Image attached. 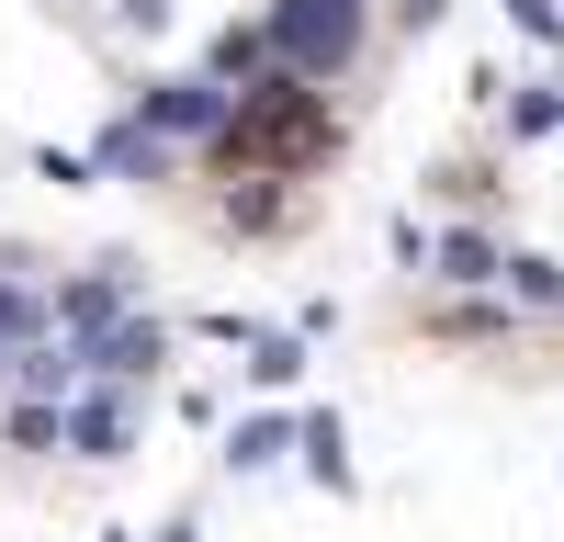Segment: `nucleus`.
Masks as SVG:
<instances>
[{
	"label": "nucleus",
	"instance_id": "obj_1",
	"mask_svg": "<svg viewBox=\"0 0 564 542\" xmlns=\"http://www.w3.org/2000/svg\"><path fill=\"white\" fill-rule=\"evenodd\" d=\"M316 148H327V90L282 79V68H260L238 102H226V136H215L226 170H305Z\"/></svg>",
	"mask_w": 564,
	"mask_h": 542
},
{
	"label": "nucleus",
	"instance_id": "obj_2",
	"mask_svg": "<svg viewBox=\"0 0 564 542\" xmlns=\"http://www.w3.org/2000/svg\"><path fill=\"white\" fill-rule=\"evenodd\" d=\"M260 45H271V68L282 79H339L361 57V0H271L260 12Z\"/></svg>",
	"mask_w": 564,
	"mask_h": 542
},
{
	"label": "nucleus",
	"instance_id": "obj_3",
	"mask_svg": "<svg viewBox=\"0 0 564 542\" xmlns=\"http://www.w3.org/2000/svg\"><path fill=\"white\" fill-rule=\"evenodd\" d=\"M124 441H135V384H68V395H57V452L113 464Z\"/></svg>",
	"mask_w": 564,
	"mask_h": 542
},
{
	"label": "nucleus",
	"instance_id": "obj_4",
	"mask_svg": "<svg viewBox=\"0 0 564 542\" xmlns=\"http://www.w3.org/2000/svg\"><path fill=\"white\" fill-rule=\"evenodd\" d=\"M226 102H238V90H215V79H159L148 102H135V124H148L159 148H215V136H226Z\"/></svg>",
	"mask_w": 564,
	"mask_h": 542
},
{
	"label": "nucleus",
	"instance_id": "obj_5",
	"mask_svg": "<svg viewBox=\"0 0 564 542\" xmlns=\"http://www.w3.org/2000/svg\"><path fill=\"white\" fill-rule=\"evenodd\" d=\"M159 361H170V328H159V316H135V305L113 316V328L79 339V373H102V384H148Z\"/></svg>",
	"mask_w": 564,
	"mask_h": 542
},
{
	"label": "nucleus",
	"instance_id": "obj_6",
	"mask_svg": "<svg viewBox=\"0 0 564 542\" xmlns=\"http://www.w3.org/2000/svg\"><path fill=\"white\" fill-rule=\"evenodd\" d=\"M124 305H135V283H124V260H102V271H79V283H57V294H45V328H57V339L79 350L90 328H113Z\"/></svg>",
	"mask_w": 564,
	"mask_h": 542
},
{
	"label": "nucleus",
	"instance_id": "obj_7",
	"mask_svg": "<svg viewBox=\"0 0 564 542\" xmlns=\"http://www.w3.org/2000/svg\"><path fill=\"white\" fill-rule=\"evenodd\" d=\"M497 260H508V249L486 238V226H452V238H430V271H441L452 294H486V283H497Z\"/></svg>",
	"mask_w": 564,
	"mask_h": 542
},
{
	"label": "nucleus",
	"instance_id": "obj_8",
	"mask_svg": "<svg viewBox=\"0 0 564 542\" xmlns=\"http://www.w3.org/2000/svg\"><path fill=\"white\" fill-rule=\"evenodd\" d=\"M90 170H102V181H170V148H159V136L148 124H102V148H90Z\"/></svg>",
	"mask_w": 564,
	"mask_h": 542
},
{
	"label": "nucleus",
	"instance_id": "obj_9",
	"mask_svg": "<svg viewBox=\"0 0 564 542\" xmlns=\"http://www.w3.org/2000/svg\"><path fill=\"white\" fill-rule=\"evenodd\" d=\"M12 373H23L34 406H57V395L79 384V350H68V339H23V350H12Z\"/></svg>",
	"mask_w": 564,
	"mask_h": 542
},
{
	"label": "nucleus",
	"instance_id": "obj_10",
	"mask_svg": "<svg viewBox=\"0 0 564 542\" xmlns=\"http://www.w3.org/2000/svg\"><path fill=\"white\" fill-rule=\"evenodd\" d=\"M294 452H305V475H316L327 497H350V441H339V419H327V406H316V419H294Z\"/></svg>",
	"mask_w": 564,
	"mask_h": 542
},
{
	"label": "nucleus",
	"instance_id": "obj_11",
	"mask_svg": "<svg viewBox=\"0 0 564 542\" xmlns=\"http://www.w3.org/2000/svg\"><path fill=\"white\" fill-rule=\"evenodd\" d=\"M260 68H271V45H260V23H226V34H215V57H204V79H215V90H249Z\"/></svg>",
	"mask_w": 564,
	"mask_h": 542
},
{
	"label": "nucleus",
	"instance_id": "obj_12",
	"mask_svg": "<svg viewBox=\"0 0 564 542\" xmlns=\"http://www.w3.org/2000/svg\"><path fill=\"white\" fill-rule=\"evenodd\" d=\"M282 452H294V419H238V430H226V464H238V475L282 464Z\"/></svg>",
	"mask_w": 564,
	"mask_h": 542
},
{
	"label": "nucleus",
	"instance_id": "obj_13",
	"mask_svg": "<svg viewBox=\"0 0 564 542\" xmlns=\"http://www.w3.org/2000/svg\"><path fill=\"white\" fill-rule=\"evenodd\" d=\"M238 350H249V384H294V373H305V339H294V328H249Z\"/></svg>",
	"mask_w": 564,
	"mask_h": 542
},
{
	"label": "nucleus",
	"instance_id": "obj_14",
	"mask_svg": "<svg viewBox=\"0 0 564 542\" xmlns=\"http://www.w3.org/2000/svg\"><path fill=\"white\" fill-rule=\"evenodd\" d=\"M23 339H45V294H23L12 271H0V361H12Z\"/></svg>",
	"mask_w": 564,
	"mask_h": 542
},
{
	"label": "nucleus",
	"instance_id": "obj_15",
	"mask_svg": "<svg viewBox=\"0 0 564 542\" xmlns=\"http://www.w3.org/2000/svg\"><path fill=\"white\" fill-rule=\"evenodd\" d=\"M497 283L520 305H564V260H497Z\"/></svg>",
	"mask_w": 564,
	"mask_h": 542
},
{
	"label": "nucleus",
	"instance_id": "obj_16",
	"mask_svg": "<svg viewBox=\"0 0 564 542\" xmlns=\"http://www.w3.org/2000/svg\"><path fill=\"white\" fill-rule=\"evenodd\" d=\"M12 441H23V452H57V406L23 395V406H12Z\"/></svg>",
	"mask_w": 564,
	"mask_h": 542
},
{
	"label": "nucleus",
	"instance_id": "obj_17",
	"mask_svg": "<svg viewBox=\"0 0 564 542\" xmlns=\"http://www.w3.org/2000/svg\"><path fill=\"white\" fill-rule=\"evenodd\" d=\"M508 23H520L531 45H564V12H553V0H508Z\"/></svg>",
	"mask_w": 564,
	"mask_h": 542
},
{
	"label": "nucleus",
	"instance_id": "obj_18",
	"mask_svg": "<svg viewBox=\"0 0 564 542\" xmlns=\"http://www.w3.org/2000/svg\"><path fill=\"white\" fill-rule=\"evenodd\" d=\"M564 113H553V90H520V102H508V136H553Z\"/></svg>",
	"mask_w": 564,
	"mask_h": 542
},
{
	"label": "nucleus",
	"instance_id": "obj_19",
	"mask_svg": "<svg viewBox=\"0 0 564 542\" xmlns=\"http://www.w3.org/2000/svg\"><path fill=\"white\" fill-rule=\"evenodd\" d=\"M113 12H124V23H148V34H159V23H170V0H113Z\"/></svg>",
	"mask_w": 564,
	"mask_h": 542
},
{
	"label": "nucleus",
	"instance_id": "obj_20",
	"mask_svg": "<svg viewBox=\"0 0 564 542\" xmlns=\"http://www.w3.org/2000/svg\"><path fill=\"white\" fill-rule=\"evenodd\" d=\"M395 23H406V34H430V23H441V0H395Z\"/></svg>",
	"mask_w": 564,
	"mask_h": 542
},
{
	"label": "nucleus",
	"instance_id": "obj_21",
	"mask_svg": "<svg viewBox=\"0 0 564 542\" xmlns=\"http://www.w3.org/2000/svg\"><path fill=\"white\" fill-rule=\"evenodd\" d=\"M159 542H193V531H159Z\"/></svg>",
	"mask_w": 564,
	"mask_h": 542
},
{
	"label": "nucleus",
	"instance_id": "obj_22",
	"mask_svg": "<svg viewBox=\"0 0 564 542\" xmlns=\"http://www.w3.org/2000/svg\"><path fill=\"white\" fill-rule=\"evenodd\" d=\"M553 113H564V90H553Z\"/></svg>",
	"mask_w": 564,
	"mask_h": 542
}]
</instances>
